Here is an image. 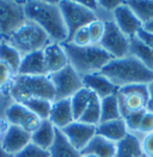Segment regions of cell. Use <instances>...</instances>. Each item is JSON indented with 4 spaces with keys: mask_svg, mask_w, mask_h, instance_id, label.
I'll use <instances>...</instances> for the list:
<instances>
[{
    "mask_svg": "<svg viewBox=\"0 0 153 157\" xmlns=\"http://www.w3.org/2000/svg\"><path fill=\"white\" fill-rule=\"evenodd\" d=\"M88 30L90 34V39L92 44H99L104 36V31H105V22L97 18L93 22H91L88 25Z\"/></svg>",
    "mask_w": 153,
    "mask_h": 157,
    "instance_id": "cell-31",
    "label": "cell"
},
{
    "mask_svg": "<svg viewBox=\"0 0 153 157\" xmlns=\"http://www.w3.org/2000/svg\"><path fill=\"white\" fill-rule=\"evenodd\" d=\"M150 84H132L127 85L123 88L118 89V94L126 95V94H139L142 95L144 97H146L147 100H150V89H148Z\"/></svg>",
    "mask_w": 153,
    "mask_h": 157,
    "instance_id": "cell-35",
    "label": "cell"
},
{
    "mask_svg": "<svg viewBox=\"0 0 153 157\" xmlns=\"http://www.w3.org/2000/svg\"><path fill=\"white\" fill-rule=\"evenodd\" d=\"M43 55H44V63H46L48 75L55 73L65 68L67 65H69L62 43L50 42L43 49Z\"/></svg>",
    "mask_w": 153,
    "mask_h": 157,
    "instance_id": "cell-14",
    "label": "cell"
},
{
    "mask_svg": "<svg viewBox=\"0 0 153 157\" xmlns=\"http://www.w3.org/2000/svg\"><path fill=\"white\" fill-rule=\"evenodd\" d=\"M84 88L92 91L99 100H103L108 96H111L118 92V88L109 78H106L102 72H96L86 75L83 77Z\"/></svg>",
    "mask_w": 153,
    "mask_h": 157,
    "instance_id": "cell-13",
    "label": "cell"
},
{
    "mask_svg": "<svg viewBox=\"0 0 153 157\" xmlns=\"http://www.w3.org/2000/svg\"><path fill=\"white\" fill-rule=\"evenodd\" d=\"M17 75L19 76H48L43 51L23 55Z\"/></svg>",
    "mask_w": 153,
    "mask_h": 157,
    "instance_id": "cell-16",
    "label": "cell"
},
{
    "mask_svg": "<svg viewBox=\"0 0 153 157\" xmlns=\"http://www.w3.org/2000/svg\"><path fill=\"white\" fill-rule=\"evenodd\" d=\"M56 127L49 120H42L39 127L31 133V143L37 145L44 150H49L55 139Z\"/></svg>",
    "mask_w": 153,
    "mask_h": 157,
    "instance_id": "cell-21",
    "label": "cell"
},
{
    "mask_svg": "<svg viewBox=\"0 0 153 157\" xmlns=\"http://www.w3.org/2000/svg\"><path fill=\"white\" fill-rule=\"evenodd\" d=\"M22 58H23V55L16 48H13L11 44H9L6 41L0 42V61L5 63L9 66L16 76L18 73Z\"/></svg>",
    "mask_w": 153,
    "mask_h": 157,
    "instance_id": "cell-24",
    "label": "cell"
},
{
    "mask_svg": "<svg viewBox=\"0 0 153 157\" xmlns=\"http://www.w3.org/2000/svg\"><path fill=\"white\" fill-rule=\"evenodd\" d=\"M24 11L26 19L36 23L39 28H42L49 36L51 42H67L68 31L58 1H24Z\"/></svg>",
    "mask_w": 153,
    "mask_h": 157,
    "instance_id": "cell-1",
    "label": "cell"
},
{
    "mask_svg": "<svg viewBox=\"0 0 153 157\" xmlns=\"http://www.w3.org/2000/svg\"><path fill=\"white\" fill-rule=\"evenodd\" d=\"M65 137L68 139V142L76 147L78 151H83L86 145L90 143V140L96 136V126L84 124L79 120L73 121L67 127L61 130Z\"/></svg>",
    "mask_w": 153,
    "mask_h": 157,
    "instance_id": "cell-10",
    "label": "cell"
},
{
    "mask_svg": "<svg viewBox=\"0 0 153 157\" xmlns=\"http://www.w3.org/2000/svg\"><path fill=\"white\" fill-rule=\"evenodd\" d=\"M0 35H1V31H0Z\"/></svg>",
    "mask_w": 153,
    "mask_h": 157,
    "instance_id": "cell-45",
    "label": "cell"
},
{
    "mask_svg": "<svg viewBox=\"0 0 153 157\" xmlns=\"http://www.w3.org/2000/svg\"><path fill=\"white\" fill-rule=\"evenodd\" d=\"M130 39L123 34L113 19L105 21V31L99 46L113 59L123 58L129 54Z\"/></svg>",
    "mask_w": 153,
    "mask_h": 157,
    "instance_id": "cell-9",
    "label": "cell"
},
{
    "mask_svg": "<svg viewBox=\"0 0 153 157\" xmlns=\"http://www.w3.org/2000/svg\"><path fill=\"white\" fill-rule=\"evenodd\" d=\"M81 157H97L95 155H91V154H88V155H81Z\"/></svg>",
    "mask_w": 153,
    "mask_h": 157,
    "instance_id": "cell-44",
    "label": "cell"
},
{
    "mask_svg": "<svg viewBox=\"0 0 153 157\" xmlns=\"http://www.w3.org/2000/svg\"><path fill=\"white\" fill-rule=\"evenodd\" d=\"M48 76L55 89V101L71 98L74 94L84 88L83 77L78 75L71 65H67L62 70Z\"/></svg>",
    "mask_w": 153,
    "mask_h": 157,
    "instance_id": "cell-7",
    "label": "cell"
},
{
    "mask_svg": "<svg viewBox=\"0 0 153 157\" xmlns=\"http://www.w3.org/2000/svg\"><path fill=\"white\" fill-rule=\"evenodd\" d=\"M126 4L140 19L142 26L153 19V0H134L126 1Z\"/></svg>",
    "mask_w": 153,
    "mask_h": 157,
    "instance_id": "cell-26",
    "label": "cell"
},
{
    "mask_svg": "<svg viewBox=\"0 0 153 157\" xmlns=\"http://www.w3.org/2000/svg\"><path fill=\"white\" fill-rule=\"evenodd\" d=\"M54 101H49L46 98H30L24 101L22 105H24L34 114H36L38 118L42 120H48L50 115L51 105Z\"/></svg>",
    "mask_w": 153,
    "mask_h": 157,
    "instance_id": "cell-29",
    "label": "cell"
},
{
    "mask_svg": "<svg viewBox=\"0 0 153 157\" xmlns=\"http://www.w3.org/2000/svg\"><path fill=\"white\" fill-rule=\"evenodd\" d=\"M81 155H95L97 157H115L116 156V143L97 134L90 140L86 147L80 152Z\"/></svg>",
    "mask_w": 153,
    "mask_h": 157,
    "instance_id": "cell-19",
    "label": "cell"
},
{
    "mask_svg": "<svg viewBox=\"0 0 153 157\" xmlns=\"http://www.w3.org/2000/svg\"><path fill=\"white\" fill-rule=\"evenodd\" d=\"M30 143H31V134L25 130H23L21 126H14V125L7 126L0 140L2 149L12 156L21 152Z\"/></svg>",
    "mask_w": 153,
    "mask_h": 157,
    "instance_id": "cell-12",
    "label": "cell"
},
{
    "mask_svg": "<svg viewBox=\"0 0 153 157\" xmlns=\"http://www.w3.org/2000/svg\"><path fill=\"white\" fill-rule=\"evenodd\" d=\"M96 131H97V134L102 136L114 143H118L121 139H123L128 134L126 122L122 118L101 122L96 127Z\"/></svg>",
    "mask_w": 153,
    "mask_h": 157,
    "instance_id": "cell-18",
    "label": "cell"
},
{
    "mask_svg": "<svg viewBox=\"0 0 153 157\" xmlns=\"http://www.w3.org/2000/svg\"><path fill=\"white\" fill-rule=\"evenodd\" d=\"M59 7L61 10L62 17H64L65 24L68 31V40L71 39L76 31L84 26H88L97 19V14L85 7L80 1L74 0H62L58 1ZM67 40V41H68Z\"/></svg>",
    "mask_w": 153,
    "mask_h": 157,
    "instance_id": "cell-6",
    "label": "cell"
},
{
    "mask_svg": "<svg viewBox=\"0 0 153 157\" xmlns=\"http://www.w3.org/2000/svg\"><path fill=\"white\" fill-rule=\"evenodd\" d=\"M113 21L129 39L136 36L142 29V23L140 19L132 11L126 1H122V4L113 12Z\"/></svg>",
    "mask_w": 153,
    "mask_h": 157,
    "instance_id": "cell-11",
    "label": "cell"
},
{
    "mask_svg": "<svg viewBox=\"0 0 153 157\" xmlns=\"http://www.w3.org/2000/svg\"><path fill=\"white\" fill-rule=\"evenodd\" d=\"M142 30H145V31H147V33H152L153 34V19L150 21V22H147L146 24H144Z\"/></svg>",
    "mask_w": 153,
    "mask_h": 157,
    "instance_id": "cell-42",
    "label": "cell"
},
{
    "mask_svg": "<svg viewBox=\"0 0 153 157\" xmlns=\"http://www.w3.org/2000/svg\"><path fill=\"white\" fill-rule=\"evenodd\" d=\"M129 55H133L145 66L153 70V49L138 36L130 37Z\"/></svg>",
    "mask_w": 153,
    "mask_h": 157,
    "instance_id": "cell-23",
    "label": "cell"
},
{
    "mask_svg": "<svg viewBox=\"0 0 153 157\" xmlns=\"http://www.w3.org/2000/svg\"><path fill=\"white\" fill-rule=\"evenodd\" d=\"M120 89L132 84H151L153 70L145 66L133 55L111 59L101 71Z\"/></svg>",
    "mask_w": 153,
    "mask_h": 157,
    "instance_id": "cell-2",
    "label": "cell"
},
{
    "mask_svg": "<svg viewBox=\"0 0 153 157\" xmlns=\"http://www.w3.org/2000/svg\"><path fill=\"white\" fill-rule=\"evenodd\" d=\"M146 110H142V112H136V113H130L126 115L123 120L126 122V126L128 128V132L130 133H138L139 131V125H140V121L142 119V115Z\"/></svg>",
    "mask_w": 153,
    "mask_h": 157,
    "instance_id": "cell-36",
    "label": "cell"
},
{
    "mask_svg": "<svg viewBox=\"0 0 153 157\" xmlns=\"http://www.w3.org/2000/svg\"><path fill=\"white\" fill-rule=\"evenodd\" d=\"M68 58V64L81 77L101 72L113 58L99 44H90L88 47H76L71 42L62 43Z\"/></svg>",
    "mask_w": 153,
    "mask_h": 157,
    "instance_id": "cell-3",
    "label": "cell"
},
{
    "mask_svg": "<svg viewBox=\"0 0 153 157\" xmlns=\"http://www.w3.org/2000/svg\"><path fill=\"white\" fill-rule=\"evenodd\" d=\"M101 118H102V112H101V100L95 95L92 100L90 101L89 105L79 118V121L92 125V126H98L101 124Z\"/></svg>",
    "mask_w": 153,
    "mask_h": 157,
    "instance_id": "cell-28",
    "label": "cell"
},
{
    "mask_svg": "<svg viewBox=\"0 0 153 157\" xmlns=\"http://www.w3.org/2000/svg\"><path fill=\"white\" fill-rule=\"evenodd\" d=\"M136 36H138L140 40H142L147 46H150V47L153 49V34L152 33H147V31H145V30L141 29Z\"/></svg>",
    "mask_w": 153,
    "mask_h": 157,
    "instance_id": "cell-40",
    "label": "cell"
},
{
    "mask_svg": "<svg viewBox=\"0 0 153 157\" xmlns=\"http://www.w3.org/2000/svg\"><path fill=\"white\" fill-rule=\"evenodd\" d=\"M48 120L58 130H64L69 124L76 121L74 115H73V110H72L71 98L54 101Z\"/></svg>",
    "mask_w": 153,
    "mask_h": 157,
    "instance_id": "cell-15",
    "label": "cell"
},
{
    "mask_svg": "<svg viewBox=\"0 0 153 157\" xmlns=\"http://www.w3.org/2000/svg\"><path fill=\"white\" fill-rule=\"evenodd\" d=\"M13 157H50V152L49 150H44L34 143H30Z\"/></svg>",
    "mask_w": 153,
    "mask_h": 157,
    "instance_id": "cell-32",
    "label": "cell"
},
{
    "mask_svg": "<svg viewBox=\"0 0 153 157\" xmlns=\"http://www.w3.org/2000/svg\"><path fill=\"white\" fill-rule=\"evenodd\" d=\"M14 76L16 75L12 72V70L5 63L0 61V89H5V88L9 89Z\"/></svg>",
    "mask_w": 153,
    "mask_h": 157,
    "instance_id": "cell-37",
    "label": "cell"
},
{
    "mask_svg": "<svg viewBox=\"0 0 153 157\" xmlns=\"http://www.w3.org/2000/svg\"><path fill=\"white\" fill-rule=\"evenodd\" d=\"M141 145L145 157H153V132L141 137Z\"/></svg>",
    "mask_w": 153,
    "mask_h": 157,
    "instance_id": "cell-39",
    "label": "cell"
},
{
    "mask_svg": "<svg viewBox=\"0 0 153 157\" xmlns=\"http://www.w3.org/2000/svg\"><path fill=\"white\" fill-rule=\"evenodd\" d=\"M0 157H13L12 155H10L9 152H6L4 149H2V146L0 144Z\"/></svg>",
    "mask_w": 153,
    "mask_h": 157,
    "instance_id": "cell-43",
    "label": "cell"
},
{
    "mask_svg": "<svg viewBox=\"0 0 153 157\" xmlns=\"http://www.w3.org/2000/svg\"><path fill=\"white\" fill-rule=\"evenodd\" d=\"M41 122H42V119H39L37 115L34 114L32 112L28 110L26 115L24 117L23 121H22V124H21V127L31 134V133H34V132L39 127Z\"/></svg>",
    "mask_w": 153,
    "mask_h": 157,
    "instance_id": "cell-34",
    "label": "cell"
},
{
    "mask_svg": "<svg viewBox=\"0 0 153 157\" xmlns=\"http://www.w3.org/2000/svg\"><path fill=\"white\" fill-rule=\"evenodd\" d=\"M67 42H71L72 44H74L76 47H88L90 44H92L91 43V39H90L88 26H84V28L79 29Z\"/></svg>",
    "mask_w": 153,
    "mask_h": 157,
    "instance_id": "cell-33",
    "label": "cell"
},
{
    "mask_svg": "<svg viewBox=\"0 0 153 157\" xmlns=\"http://www.w3.org/2000/svg\"><path fill=\"white\" fill-rule=\"evenodd\" d=\"M117 98H118V105L121 110L122 119L130 113H136L142 112L147 109L148 100L139 94H118L117 92Z\"/></svg>",
    "mask_w": 153,
    "mask_h": 157,
    "instance_id": "cell-20",
    "label": "cell"
},
{
    "mask_svg": "<svg viewBox=\"0 0 153 157\" xmlns=\"http://www.w3.org/2000/svg\"><path fill=\"white\" fill-rule=\"evenodd\" d=\"M14 102L23 103L30 98H46L55 101V89L49 76H14L9 89Z\"/></svg>",
    "mask_w": 153,
    "mask_h": 157,
    "instance_id": "cell-4",
    "label": "cell"
},
{
    "mask_svg": "<svg viewBox=\"0 0 153 157\" xmlns=\"http://www.w3.org/2000/svg\"><path fill=\"white\" fill-rule=\"evenodd\" d=\"M26 21L24 1L0 0V31L2 36L9 37Z\"/></svg>",
    "mask_w": 153,
    "mask_h": 157,
    "instance_id": "cell-8",
    "label": "cell"
},
{
    "mask_svg": "<svg viewBox=\"0 0 153 157\" xmlns=\"http://www.w3.org/2000/svg\"><path fill=\"white\" fill-rule=\"evenodd\" d=\"M28 108L24 105L19 103V102H13L9 105L5 110V118L7 120V122L10 125H14V126H21L22 121L24 117L28 113Z\"/></svg>",
    "mask_w": 153,
    "mask_h": 157,
    "instance_id": "cell-30",
    "label": "cell"
},
{
    "mask_svg": "<svg viewBox=\"0 0 153 157\" xmlns=\"http://www.w3.org/2000/svg\"><path fill=\"white\" fill-rule=\"evenodd\" d=\"M152 132H153V113L146 109V112L142 115L140 125H139L138 134L145 136V134H148V133H152Z\"/></svg>",
    "mask_w": 153,
    "mask_h": 157,
    "instance_id": "cell-38",
    "label": "cell"
},
{
    "mask_svg": "<svg viewBox=\"0 0 153 157\" xmlns=\"http://www.w3.org/2000/svg\"><path fill=\"white\" fill-rule=\"evenodd\" d=\"M101 112H102L101 122L122 118L121 110H120V105H118L117 94L108 96V97L101 100Z\"/></svg>",
    "mask_w": 153,
    "mask_h": 157,
    "instance_id": "cell-25",
    "label": "cell"
},
{
    "mask_svg": "<svg viewBox=\"0 0 153 157\" xmlns=\"http://www.w3.org/2000/svg\"><path fill=\"white\" fill-rule=\"evenodd\" d=\"M6 42L16 48L22 55H26L29 53L43 51L50 43L51 40L36 23L26 21L24 25L6 37Z\"/></svg>",
    "mask_w": 153,
    "mask_h": 157,
    "instance_id": "cell-5",
    "label": "cell"
},
{
    "mask_svg": "<svg viewBox=\"0 0 153 157\" xmlns=\"http://www.w3.org/2000/svg\"><path fill=\"white\" fill-rule=\"evenodd\" d=\"M150 89V100H148V105H147V110L153 113V82L148 85Z\"/></svg>",
    "mask_w": 153,
    "mask_h": 157,
    "instance_id": "cell-41",
    "label": "cell"
},
{
    "mask_svg": "<svg viewBox=\"0 0 153 157\" xmlns=\"http://www.w3.org/2000/svg\"><path fill=\"white\" fill-rule=\"evenodd\" d=\"M50 157H81L80 151H78L73 145L68 142L61 130L56 128L54 143L49 149Z\"/></svg>",
    "mask_w": 153,
    "mask_h": 157,
    "instance_id": "cell-22",
    "label": "cell"
},
{
    "mask_svg": "<svg viewBox=\"0 0 153 157\" xmlns=\"http://www.w3.org/2000/svg\"><path fill=\"white\" fill-rule=\"evenodd\" d=\"M93 96H95L93 92L90 91L86 88H83L71 97L72 110H73V115H74L76 120H79V118L81 117V114L84 113L86 107L89 105L90 101L92 100Z\"/></svg>",
    "mask_w": 153,
    "mask_h": 157,
    "instance_id": "cell-27",
    "label": "cell"
},
{
    "mask_svg": "<svg viewBox=\"0 0 153 157\" xmlns=\"http://www.w3.org/2000/svg\"><path fill=\"white\" fill-rule=\"evenodd\" d=\"M141 137L138 133H130L116 143L115 157H145L141 145Z\"/></svg>",
    "mask_w": 153,
    "mask_h": 157,
    "instance_id": "cell-17",
    "label": "cell"
}]
</instances>
